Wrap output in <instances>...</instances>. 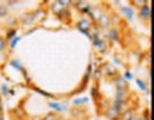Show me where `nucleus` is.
<instances>
[{
  "mask_svg": "<svg viewBox=\"0 0 154 120\" xmlns=\"http://www.w3.org/2000/svg\"><path fill=\"white\" fill-rule=\"evenodd\" d=\"M77 28H78V30L81 33H83L85 35H87V36L91 40L92 35H91L90 33H88V30H90V28H91V22L90 21L87 20V19L80 20L78 23H77Z\"/></svg>",
  "mask_w": 154,
  "mask_h": 120,
  "instance_id": "1",
  "label": "nucleus"
},
{
  "mask_svg": "<svg viewBox=\"0 0 154 120\" xmlns=\"http://www.w3.org/2000/svg\"><path fill=\"white\" fill-rule=\"evenodd\" d=\"M150 14L151 9L149 5H146L144 7H142L139 11V17L142 20H149L150 19Z\"/></svg>",
  "mask_w": 154,
  "mask_h": 120,
  "instance_id": "2",
  "label": "nucleus"
},
{
  "mask_svg": "<svg viewBox=\"0 0 154 120\" xmlns=\"http://www.w3.org/2000/svg\"><path fill=\"white\" fill-rule=\"evenodd\" d=\"M88 14L91 17V19L99 21V19L101 18V16L103 15V13H102V11L100 8L94 7V8H91V10H90V11H88Z\"/></svg>",
  "mask_w": 154,
  "mask_h": 120,
  "instance_id": "3",
  "label": "nucleus"
},
{
  "mask_svg": "<svg viewBox=\"0 0 154 120\" xmlns=\"http://www.w3.org/2000/svg\"><path fill=\"white\" fill-rule=\"evenodd\" d=\"M49 107L51 108L52 110H54L58 112H63L68 110V106L63 103H58V102H50Z\"/></svg>",
  "mask_w": 154,
  "mask_h": 120,
  "instance_id": "4",
  "label": "nucleus"
},
{
  "mask_svg": "<svg viewBox=\"0 0 154 120\" xmlns=\"http://www.w3.org/2000/svg\"><path fill=\"white\" fill-rule=\"evenodd\" d=\"M74 5H75V7L83 14H88V11H90V10L91 8V6L88 5V3L86 1H77Z\"/></svg>",
  "mask_w": 154,
  "mask_h": 120,
  "instance_id": "5",
  "label": "nucleus"
},
{
  "mask_svg": "<svg viewBox=\"0 0 154 120\" xmlns=\"http://www.w3.org/2000/svg\"><path fill=\"white\" fill-rule=\"evenodd\" d=\"M106 117H108L109 119H111V120H117V119H119V115H120V113L116 112L113 108H109L108 110H106Z\"/></svg>",
  "mask_w": 154,
  "mask_h": 120,
  "instance_id": "6",
  "label": "nucleus"
},
{
  "mask_svg": "<svg viewBox=\"0 0 154 120\" xmlns=\"http://www.w3.org/2000/svg\"><path fill=\"white\" fill-rule=\"evenodd\" d=\"M121 11H122V13L124 14V15H125L128 20H131L133 18L134 11L130 7H122L121 8Z\"/></svg>",
  "mask_w": 154,
  "mask_h": 120,
  "instance_id": "7",
  "label": "nucleus"
},
{
  "mask_svg": "<svg viewBox=\"0 0 154 120\" xmlns=\"http://www.w3.org/2000/svg\"><path fill=\"white\" fill-rule=\"evenodd\" d=\"M126 98V90L125 89H120V88H117V91H116V99L117 101H121L124 102Z\"/></svg>",
  "mask_w": 154,
  "mask_h": 120,
  "instance_id": "8",
  "label": "nucleus"
},
{
  "mask_svg": "<svg viewBox=\"0 0 154 120\" xmlns=\"http://www.w3.org/2000/svg\"><path fill=\"white\" fill-rule=\"evenodd\" d=\"M115 83H116V86L117 88H120V89H125L128 87V82L127 80H125L121 76H118L117 78L115 79Z\"/></svg>",
  "mask_w": 154,
  "mask_h": 120,
  "instance_id": "9",
  "label": "nucleus"
},
{
  "mask_svg": "<svg viewBox=\"0 0 154 120\" xmlns=\"http://www.w3.org/2000/svg\"><path fill=\"white\" fill-rule=\"evenodd\" d=\"M109 22H110V19L109 18V16L106 14H103L101 16V18L99 19L100 25H101L103 28H108V26L109 25Z\"/></svg>",
  "mask_w": 154,
  "mask_h": 120,
  "instance_id": "10",
  "label": "nucleus"
},
{
  "mask_svg": "<svg viewBox=\"0 0 154 120\" xmlns=\"http://www.w3.org/2000/svg\"><path fill=\"white\" fill-rule=\"evenodd\" d=\"M109 37L112 41H118L119 39V33L116 29H111L109 33Z\"/></svg>",
  "mask_w": 154,
  "mask_h": 120,
  "instance_id": "11",
  "label": "nucleus"
},
{
  "mask_svg": "<svg viewBox=\"0 0 154 120\" xmlns=\"http://www.w3.org/2000/svg\"><path fill=\"white\" fill-rule=\"evenodd\" d=\"M10 64H11V67H14L17 71H25L24 68H23L22 64L18 61V60H11Z\"/></svg>",
  "mask_w": 154,
  "mask_h": 120,
  "instance_id": "12",
  "label": "nucleus"
},
{
  "mask_svg": "<svg viewBox=\"0 0 154 120\" xmlns=\"http://www.w3.org/2000/svg\"><path fill=\"white\" fill-rule=\"evenodd\" d=\"M88 102V97H80V98H76L72 101V104L74 106H80L83 104H86Z\"/></svg>",
  "mask_w": 154,
  "mask_h": 120,
  "instance_id": "13",
  "label": "nucleus"
},
{
  "mask_svg": "<svg viewBox=\"0 0 154 120\" xmlns=\"http://www.w3.org/2000/svg\"><path fill=\"white\" fill-rule=\"evenodd\" d=\"M57 16L59 17V19L69 18V11L68 9H62V10L57 14Z\"/></svg>",
  "mask_w": 154,
  "mask_h": 120,
  "instance_id": "14",
  "label": "nucleus"
},
{
  "mask_svg": "<svg viewBox=\"0 0 154 120\" xmlns=\"http://www.w3.org/2000/svg\"><path fill=\"white\" fill-rule=\"evenodd\" d=\"M21 40V37H19V36H15L14 38H13L11 40H10V48L11 50H14V49H15V47H16V45L18 44V42Z\"/></svg>",
  "mask_w": 154,
  "mask_h": 120,
  "instance_id": "15",
  "label": "nucleus"
},
{
  "mask_svg": "<svg viewBox=\"0 0 154 120\" xmlns=\"http://www.w3.org/2000/svg\"><path fill=\"white\" fill-rule=\"evenodd\" d=\"M9 11L7 6H5L4 4H0V17H5L8 14Z\"/></svg>",
  "mask_w": 154,
  "mask_h": 120,
  "instance_id": "16",
  "label": "nucleus"
},
{
  "mask_svg": "<svg viewBox=\"0 0 154 120\" xmlns=\"http://www.w3.org/2000/svg\"><path fill=\"white\" fill-rule=\"evenodd\" d=\"M133 5L136 6V7H138V8H142V7H144V6L147 5V1L146 0H134V1H132Z\"/></svg>",
  "mask_w": 154,
  "mask_h": 120,
  "instance_id": "17",
  "label": "nucleus"
},
{
  "mask_svg": "<svg viewBox=\"0 0 154 120\" xmlns=\"http://www.w3.org/2000/svg\"><path fill=\"white\" fill-rule=\"evenodd\" d=\"M42 120H58V117L55 112H49L43 117Z\"/></svg>",
  "mask_w": 154,
  "mask_h": 120,
  "instance_id": "18",
  "label": "nucleus"
},
{
  "mask_svg": "<svg viewBox=\"0 0 154 120\" xmlns=\"http://www.w3.org/2000/svg\"><path fill=\"white\" fill-rule=\"evenodd\" d=\"M34 91H35V92H37V93H39L41 95H43V96H46V97H51V98L54 97V95H52L51 93H47V92H45V91H42V90L37 89V88H34Z\"/></svg>",
  "mask_w": 154,
  "mask_h": 120,
  "instance_id": "19",
  "label": "nucleus"
},
{
  "mask_svg": "<svg viewBox=\"0 0 154 120\" xmlns=\"http://www.w3.org/2000/svg\"><path fill=\"white\" fill-rule=\"evenodd\" d=\"M7 48V41L2 36H0V52H2Z\"/></svg>",
  "mask_w": 154,
  "mask_h": 120,
  "instance_id": "20",
  "label": "nucleus"
},
{
  "mask_svg": "<svg viewBox=\"0 0 154 120\" xmlns=\"http://www.w3.org/2000/svg\"><path fill=\"white\" fill-rule=\"evenodd\" d=\"M136 84L138 85L139 89L142 90V91H146V83L142 80V79H136Z\"/></svg>",
  "mask_w": 154,
  "mask_h": 120,
  "instance_id": "21",
  "label": "nucleus"
},
{
  "mask_svg": "<svg viewBox=\"0 0 154 120\" xmlns=\"http://www.w3.org/2000/svg\"><path fill=\"white\" fill-rule=\"evenodd\" d=\"M15 35H16V30H11V31H9L8 32V33H7V39L8 40H11L13 38H14L15 37Z\"/></svg>",
  "mask_w": 154,
  "mask_h": 120,
  "instance_id": "22",
  "label": "nucleus"
},
{
  "mask_svg": "<svg viewBox=\"0 0 154 120\" xmlns=\"http://www.w3.org/2000/svg\"><path fill=\"white\" fill-rule=\"evenodd\" d=\"M124 79L125 80H132L133 79V74L130 73V71H126L125 74H124Z\"/></svg>",
  "mask_w": 154,
  "mask_h": 120,
  "instance_id": "23",
  "label": "nucleus"
},
{
  "mask_svg": "<svg viewBox=\"0 0 154 120\" xmlns=\"http://www.w3.org/2000/svg\"><path fill=\"white\" fill-rule=\"evenodd\" d=\"M9 91H10V89L7 85H5V84H3L2 87H1V93L3 95H7L9 93Z\"/></svg>",
  "mask_w": 154,
  "mask_h": 120,
  "instance_id": "24",
  "label": "nucleus"
},
{
  "mask_svg": "<svg viewBox=\"0 0 154 120\" xmlns=\"http://www.w3.org/2000/svg\"><path fill=\"white\" fill-rule=\"evenodd\" d=\"M91 93H92V96L95 98L97 95H98V92H97V89L96 88H92V91H91Z\"/></svg>",
  "mask_w": 154,
  "mask_h": 120,
  "instance_id": "25",
  "label": "nucleus"
},
{
  "mask_svg": "<svg viewBox=\"0 0 154 120\" xmlns=\"http://www.w3.org/2000/svg\"><path fill=\"white\" fill-rule=\"evenodd\" d=\"M113 61L117 64V65H121V61L117 57H113Z\"/></svg>",
  "mask_w": 154,
  "mask_h": 120,
  "instance_id": "26",
  "label": "nucleus"
},
{
  "mask_svg": "<svg viewBox=\"0 0 154 120\" xmlns=\"http://www.w3.org/2000/svg\"><path fill=\"white\" fill-rule=\"evenodd\" d=\"M0 112H3V104H2L1 99H0Z\"/></svg>",
  "mask_w": 154,
  "mask_h": 120,
  "instance_id": "27",
  "label": "nucleus"
},
{
  "mask_svg": "<svg viewBox=\"0 0 154 120\" xmlns=\"http://www.w3.org/2000/svg\"><path fill=\"white\" fill-rule=\"evenodd\" d=\"M0 120H4V115H3V112H0Z\"/></svg>",
  "mask_w": 154,
  "mask_h": 120,
  "instance_id": "28",
  "label": "nucleus"
},
{
  "mask_svg": "<svg viewBox=\"0 0 154 120\" xmlns=\"http://www.w3.org/2000/svg\"><path fill=\"white\" fill-rule=\"evenodd\" d=\"M128 120H136V117H134V116L132 115V116H130Z\"/></svg>",
  "mask_w": 154,
  "mask_h": 120,
  "instance_id": "29",
  "label": "nucleus"
},
{
  "mask_svg": "<svg viewBox=\"0 0 154 120\" xmlns=\"http://www.w3.org/2000/svg\"><path fill=\"white\" fill-rule=\"evenodd\" d=\"M136 120H145V118H143V117H139V118H136Z\"/></svg>",
  "mask_w": 154,
  "mask_h": 120,
  "instance_id": "30",
  "label": "nucleus"
},
{
  "mask_svg": "<svg viewBox=\"0 0 154 120\" xmlns=\"http://www.w3.org/2000/svg\"><path fill=\"white\" fill-rule=\"evenodd\" d=\"M117 120H121V119H120V118H119V119H117Z\"/></svg>",
  "mask_w": 154,
  "mask_h": 120,
  "instance_id": "31",
  "label": "nucleus"
}]
</instances>
